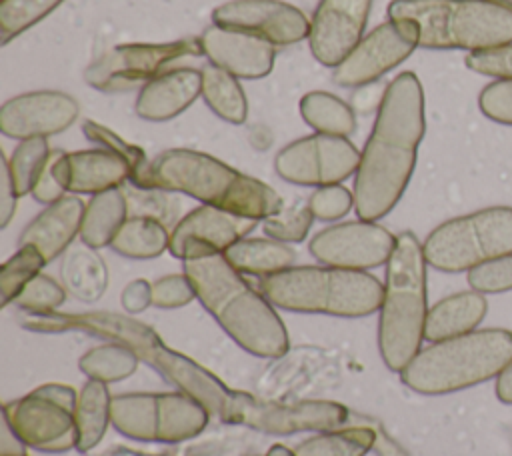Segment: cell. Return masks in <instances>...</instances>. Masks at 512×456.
<instances>
[{"label": "cell", "instance_id": "48", "mask_svg": "<svg viewBox=\"0 0 512 456\" xmlns=\"http://www.w3.org/2000/svg\"><path fill=\"white\" fill-rule=\"evenodd\" d=\"M18 194L14 190L10 172H8V162L6 158L0 160V226L6 228L16 212L18 206Z\"/></svg>", "mask_w": 512, "mask_h": 456}, {"label": "cell", "instance_id": "15", "mask_svg": "<svg viewBox=\"0 0 512 456\" xmlns=\"http://www.w3.org/2000/svg\"><path fill=\"white\" fill-rule=\"evenodd\" d=\"M212 22L274 46H290L310 34V20L304 12L282 0H230L212 10Z\"/></svg>", "mask_w": 512, "mask_h": 456}, {"label": "cell", "instance_id": "51", "mask_svg": "<svg viewBox=\"0 0 512 456\" xmlns=\"http://www.w3.org/2000/svg\"><path fill=\"white\" fill-rule=\"evenodd\" d=\"M374 434H376V440H374V444L380 448V452H382V456H406V452L392 440V438H388L386 436V432H382V428L380 426H376L374 428Z\"/></svg>", "mask_w": 512, "mask_h": 456}, {"label": "cell", "instance_id": "11", "mask_svg": "<svg viewBox=\"0 0 512 456\" xmlns=\"http://www.w3.org/2000/svg\"><path fill=\"white\" fill-rule=\"evenodd\" d=\"M198 56H204L200 38H180L162 44H118L88 64L84 80L104 94H122L174 70L180 60Z\"/></svg>", "mask_w": 512, "mask_h": 456}, {"label": "cell", "instance_id": "17", "mask_svg": "<svg viewBox=\"0 0 512 456\" xmlns=\"http://www.w3.org/2000/svg\"><path fill=\"white\" fill-rule=\"evenodd\" d=\"M416 48L418 46L404 24L388 20L360 40V44L334 68L332 80L344 88L372 84L404 62Z\"/></svg>", "mask_w": 512, "mask_h": 456}, {"label": "cell", "instance_id": "7", "mask_svg": "<svg viewBox=\"0 0 512 456\" xmlns=\"http://www.w3.org/2000/svg\"><path fill=\"white\" fill-rule=\"evenodd\" d=\"M272 306L300 314L360 318L380 310L384 284L364 272L334 266H290L260 278Z\"/></svg>", "mask_w": 512, "mask_h": 456}, {"label": "cell", "instance_id": "28", "mask_svg": "<svg viewBox=\"0 0 512 456\" xmlns=\"http://www.w3.org/2000/svg\"><path fill=\"white\" fill-rule=\"evenodd\" d=\"M62 286L82 302L98 300L108 286V268L90 246H76L64 252L60 264Z\"/></svg>", "mask_w": 512, "mask_h": 456}, {"label": "cell", "instance_id": "37", "mask_svg": "<svg viewBox=\"0 0 512 456\" xmlns=\"http://www.w3.org/2000/svg\"><path fill=\"white\" fill-rule=\"evenodd\" d=\"M64 0H2L0 2V44L28 30L52 14Z\"/></svg>", "mask_w": 512, "mask_h": 456}, {"label": "cell", "instance_id": "44", "mask_svg": "<svg viewBox=\"0 0 512 456\" xmlns=\"http://www.w3.org/2000/svg\"><path fill=\"white\" fill-rule=\"evenodd\" d=\"M464 62L476 74L508 80L512 78V42L496 48L468 52Z\"/></svg>", "mask_w": 512, "mask_h": 456}, {"label": "cell", "instance_id": "40", "mask_svg": "<svg viewBox=\"0 0 512 456\" xmlns=\"http://www.w3.org/2000/svg\"><path fill=\"white\" fill-rule=\"evenodd\" d=\"M126 194L128 216H150L160 220L162 224H172L178 218V202L170 198L174 192L158 190V188H140L130 184Z\"/></svg>", "mask_w": 512, "mask_h": 456}, {"label": "cell", "instance_id": "24", "mask_svg": "<svg viewBox=\"0 0 512 456\" xmlns=\"http://www.w3.org/2000/svg\"><path fill=\"white\" fill-rule=\"evenodd\" d=\"M86 204L76 194H66L48 204L20 234L18 246H34L46 262L66 252L76 234H80Z\"/></svg>", "mask_w": 512, "mask_h": 456}, {"label": "cell", "instance_id": "52", "mask_svg": "<svg viewBox=\"0 0 512 456\" xmlns=\"http://www.w3.org/2000/svg\"><path fill=\"white\" fill-rule=\"evenodd\" d=\"M488 2H492V4H498V6H504V8L512 10V0H488Z\"/></svg>", "mask_w": 512, "mask_h": 456}, {"label": "cell", "instance_id": "22", "mask_svg": "<svg viewBox=\"0 0 512 456\" xmlns=\"http://www.w3.org/2000/svg\"><path fill=\"white\" fill-rule=\"evenodd\" d=\"M202 54L212 66L244 80H258L272 72L274 44L238 30L208 26L200 36Z\"/></svg>", "mask_w": 512, "mask_h": 456}, {"label": "cell", "instance_id": "50", "mask_svg": "<svg viewBox=\"0 0 512 456\" xmlns=\"http://www.w3.org/2000/svg\"><path fill=\"white\" fill-rule=\"evenodd\" d=\"M494 392L502 404L512 406V360L502 368V372L496 376Z\"/></svg>", "mask_w": 512, "mask_h": 456}, {"label": "cell", "instance_id": "25", "mask_svg": "<svg viewBox=\"0 0 512 456\" xmlns=\"http://www.w3.org/2000/svg\"><path fill=\"white\" fill-rule=\"evenodd\" d=\"M488 312V302L484 294L476 290L450 294L438 300L426 316L424 340L440 342L468 334L478 328Z\"/></svg>", "mask_w": 512, "mask_h": 456}, {"label": "cell", "instance_id": "21", "mask_svg": "<svg viewBox=\"0 0 512 456\" xmlns=\"http://www.w3.org/2000/svg\"><path fill=\"white\" fill-rule=\"evenodd\" d=\"M52 172L58 184L70 194H100L124 186L130 176V164L104 148L78 152H52Z\"/></svg>", "mask_w": 512, "mask_h": 456}, {"label": "cell", "instance_id": "47", "mask_svg": "<svg viewBox=\"0 0 512 456\" xmlns=\"http://www.w3.org/2000/svg\"><path fill=\"white\" fill-rule=\"evenodd\" d=\"M52 152H54V150H52ZM30 194L34 196L36 202L46 204V206H48V204H54L56 200H60L62 196H66V190L58 184V180H56V176H54V172H52V154H50V158H48V162H46L42 174L38 176V180H36V184H34V188H32Z\"/></svg>", "mask_w": 512, "mask_h": 456}, {"label": "cell", "instance_id": "41", "mask_svg": "<svg viewBox=\"0 0 512 456\" xmlns=\"http://www.w3.org/2000/svg\"><path fill=\"white\" fill-rule=\"evenodd\" d=\"M66 288L46 274L32 278L16 296L14 304L26 314H50L66 300Z\"/></svg>", "mask_w": 512, "mask_h": 456}, {"label": "cell", "instance_id": "23", "mask_svg": "<svg viewBox=\"0 0 512 456\" xmlns=\"http://www.w3.org/2000/svg\"><path fill=\"white\" fill-rule=\"evenodd\" d=\"M198 96H202L200 70L174 68L140 88L134 110L142 120L166 122L182 114Z\"/></svg>", "mask_w": 512, "mask_h": 456}, {"label": "cell", "instance_id": "19", "mask_svg": "<svg viewBox=\"0 0 512 456\" xmlns=\"http://www.w3.org/2000/svg\"><path fill=\"white\" fill-rule=\"evenodd\" d=\"M370 8L372 0H320L310 20L312 56L336 68L360 44Z\"/></svg>", "mask_w": 512, "mask_h": 456}, {"label": "cell", "instance_id": "38", "mask_svg": "<svg viewBox=\"0 0 512 456\" xmlns=\"http://www.w3.org/2000/svg\"><path fill=\"white\" fill-rule=\"evenodd\" d=\"M314 222V214L308 202H296L280 212L262 220V230L268 238H274L284 244L302 242Z\"/></svg>", "mask_w": 512, "mask_h": 456}, {"label": "cell", "instance_id": "13", "mask_svg": "<svg viewBox=\"0 0 512 456\" xmlns=\"http://www.w3.org/2000/svg\"><path fill=\"white\" fill-rule=\"evenodd\" d=\"M358 148L346 136L314 132L284 146L274 158L276 174L298 186L340 184L356 174Z\"/></svg>", "mask_w": 512, "mask_h": 456}, {"label": "cell", "instance_id": "36", "mask_svg": "<svg viewBox=\"0 0 512 456\" xmlns=\"http://www.w3.org/2000/svg\"><path fill=\"white\" fill-rule=\"evenodd\" d=\"M48 264L40 250L34 246H18V250L2 264L0 270V298L2 306H8L24 290V286L36 278L42 266Z\"/></svg>", "mask_w": 512, "mask_h": 456}, {"label": "cell", "instance_id": "30", "mask_svg": "<svg viewBox=\"0 0 512 456\" xmlns=\"http://www.w3.org/2000/svg\"><path fill=\"white\" fill-rule=\"evenodd\" d=\"M202 74V98L206 106L222 120L230 124H244L248 116V100L236 76L222 68L206 64Z\"/></svg>", "mask_w": 512, "mask_h": 456}, {"label": "cell", "instance_id": "42", "mask_svg": "<svg viewBox=\"0 0 512 456\" xmlns=\"http://www.w3.org/2000/svg\"><path fill=\"white\" fill-rule=\"evenodd\" d=\"M468 284L480 294H500L512 290V254L482 262L468 270Z\"/></svg>", "mask_w": 512, "mask_h": 456}, {"label": "cell", "instance_id": "16", "mask_svg": "<svg viewBox=\"0 0 512 456\" xmlns=\"http://www.w3.org/2000/svg\"><path fill=\"white\" fill-rule=\"evenodd\" d=\"M258 220L232 214L214 206H198L180 218L170 230V254L178 260H192L210 254H224L234 242L246 238Z\"/></svg>", "mask_w": 512, "mask_h": 456}, {"label": "cell", "instance_id": "3", "mask_svg": "<svg viewBox=\"0 0 512 456\" xmlns=\"http://www.w3.org/2000/svg\"><path fill=\"white\" fill-rule=\"evenodd\" d=\"M134 186L180 192L206 206L254 220H264L284 208L280 194L266 182L190 148L156 154Z\"/></svg>", "mask_w": 512, "mask_h": 456}, {"label": "cell", "instance_id": "10", "mask_svg": "<svg viewBox=\"0 0 512 456\" xmlns=\"http://www.w3.org/2000/svg\"><path fill=\"white\" fill-rule=\"evenodd\" d=\"M210 412L184 392H138L112 396L110 422L140 440H184L198 434Z\"/></svg>", "mask_w": 512, "mask_h": 456}, {"label": "cell", "instance_id": "6", "mask_svg": "<svg viewBox=\"0 0 512 456\" xmlns=\"http://www.w3.org/2000/svg\"><path fill=\"white\" fill-rule=\"evenodd\" d=\"M512 360V330L482 328L432 342L400 372L412 392L438 396L496 378Z\"/></svg>", "mask_w": 512, "mask_h": 456}, {"label": "cell", "instance_id": "29", "mask_svg": "<svg viewBox=\"0 0 512 456\" xmlns=\"http://www.w3.org/2000/svg\"><path fill=\"white\" fill-rule=\"evenodd\" d=\"M170 246L168 226L150 216H128L110 242V248L126 258L148 260Z\"/></svg>", "mask_w": 512, "mask_h": 456}, {"label": "cell", "instance_id": "39", "mask_svg": "<svg viewBox=\"0 0 512 456\" xmlns=\"http://www.w3.org/2000/svg\"><path fill=\"white\" fill-rule=\"evenodd\" d=\"M82 132H84V136H86L90 142L98 144V146L104 148V150H110V152L122 156V158L130 164L132 176H130L128 182L136 184V182L142 178V174H144V170H146V166H148V162H150V160L146 158V154H144L142 148H138V146H134V144H130V142H126V140H122L116 132H112L110 128H106V126H102V124H98V122H94V120H84Z\"/></svg>", "mask_w": 512, "mask_h": 456}, {"label": "cell", "instance_id": "32", "mask_svg": "<svg viewBox=\"0 0 512 456\" xmlns=\"http://www.w3.org/2000/svg\"><path fill=\"white\" fill-rule=\"evenodd\" d=\"M110 402L112 396L104 382L88 380L76 398L74 418H76V444L80 450L94 446L110 422Z\"/></svg>", "mask_w": 512, "mask_h": 456}, {"label": "cell", "instance_id": "9", "mask_svg": "<svg viewBox=\"0 0 512 456\" xmlns=\"http://www.w3.org/2000/svg\"><path fill=\"white\" fill-rule=\"evenodd\" d=\"M118 342L122 346L130 348L138 356V360H144L146 364L154 366L180 392L192 396L210 414H214L226 422L238 420V412H240L246 392L230 390L224 382H220L206 368H202L194 360L170 350L150 326L128 318L116 344Z\"/></svg>", "mask_w": 512, "mask_h": 456}, {"label": "cell", "instance_id": "49", "mask_svg": "<svg viewBox=\"0 0 512 456\" xmlns=\"http://www.w3.org/2000/svg\"><path fill=\"white\" fill-rule=\"evenodd\" d=\"M152 304V284L146 280H134L122 290V306L126 312H142Z\"/></svg>", "mask_w": 512, "mask_h": 456}, {"label": "cell", "instance_id": "34", "mask_svg": "<svg viewBox=\"0 0 512 456\" xmlns=\"http://www.w3.org/2000/svg\"><path fill=\"white\" fill-rule=\"evenodd\" d=\"M376 440L374 428L346 426L336 432L320 434L300 444L296 456H360Z\"/></svg>", "mask_w": 512, "mask_h": 456}, {"label": "cell", "instance_id": "1", "mask_svg": "<svg viewBox=\"0 0 512 456\" xmlns=\"http://www.w3.org/2000/svg\"><path fill=\"white\" fill-rule=\"evenodd\" d=\"M426 132L424 92L414 72H400L384 88L372 132L354 176V212L360 220L384 218L402 198Z\"/></svg>", "mask_w": 512, "mask_h": 456}, {"label": "cell", "instance_id": "5", "mask_svg": "<svg viewBox=\"0 0 512 456\" xmlns=\"http://www.w3.org/2000/svg\"><path fill=\"white\" fill-rule=\"evenodd\" d=\"M388 20L428 50L478 52L512 42V10L488 0H392Z\"/></svg>", "mask_w": 512, "mask_h": 456}, {"label": "cell", "instance_id": "33", "mask_svg": "<svg viewBox=\"0 0 512 456\" xmlns=\"http://www.w3.org/2000/svg\"><path fill=\"white\" fill-rule=\"evenodd\" d=\"M138 366V356L116 342H108L102 346H96L88 350L80 362L78 368L90 378L98 382H118L126 376H130Z\"/></svg>", "mask_w": 512, "mask_h": 456}, {"label": "cell", "instance_id": "14", "mask_svg": "<svg viewBox=\"0 0 512 456\" xmlns=\"http://www.w3.org/2000/svg\"><path fill=\"white\" fill-rule=\"evenodd\" d=\"M394 246L396 236L390 230L358 218L320 230L310 240L308 250L324 266L366 272L386 264Z\"/></svg>", "mask_w": 512, "mask_h": 456}, {"label": "cell", "instance_id": "4", "mask_svg": "<svg viewBox=\"0 0 512 456\" xmlns=\"http://www.w3.org/2000/svg\"><path fill=\"white\" fill-rule=\"evenodd\" d=\"M426 256L416 234L404 230L386 262L384 296L378 314V348L392 372H402L420 352L428 316Z\"/></svg>", "mask_w": 512, "mask_h": 456}, {"label": "cell", "instance_id": "18", "mask_svg": "<svg viewBox=\"0 0 512 456\" xmlns=\"http://www.w3.org/2000/svg\"><path fill=\"white\" fill-rule=\"evenodd\" d=\"M76 98L60 90L26 92L0 108V132L8 138H48L64 132L78 118Z\"/></svg>", "mask_w": 512, "mask_h": 456}, {"label": "cell", "instance_id": "27", "mask_svg": "<svg viewBox=\"0 0 512 456\" xmlns=\"http://www.w3.org/2000/svg\"><path fill=\"white\" fill-rule=\"evenodd\" d=\"M224 258L240 274L264 278L290 268L296 260V252L290 244L274 238H242L224 252Z\"/></svg>", "mask_w": 512, "mask_h": 456}, {"label": "cell", "instance_id": "46", "mask_svg": "<svg viewBox=\"0 0 512 456\" xmlns=\"http://www.w3.org/2000/svg\"><path fill=\"white\" fill-rule=\"evenodd\" d=\"M196 298L186 274H168L152 284V304L158 308H180Z\"/></svg>", "mask_w": 512, "mask_h": 456}, {"label": "cell", "instance_id": "26", "mask_svg": "<svg viewBox=\"0 0 512 456\" xmlns=\"http://www.w3.org/2000/svg\"><path fill=\"white\" fill-rule=\"evenodd\" d=\"M128 218V204L124 188H110L94 194L84 210L80 240L90 248L110 246L112 238Z\"/></svg>", "mask_w": 512, "mask_h": 456}, {"label": "cell", "instance_id": "43", "mask_svg": "<svg viewBox=\"0 0 512 456\" xmlns=\"http://www.w3.org/2000/svg\"><path fill=\"white\" fill-rule=\"evenodd\" d=\"M308 206L314 218L332 222L346 216L354 208V194L342 184L320 186L308 198Z\"/></svg>", "mask_w": 512, "mask_h": 456}, {"label": "cell", "instance_id": "45", "mask_svg": "<svg viewBox=\"0 0 512 456\" xmlns=\"http://www.w3.org/2000/svg\"><path fill=\"white\" fill-rule=\"evenodd\" d=\"M478 106L486 118L512 126V78L484 86L478 96Z\"/></svg>", "mask_w": 512, "mask_h": 456}, {"label": "cell", "instance_id": "2", "mask_svg": "<svg viewBox=\"0 0 512 456\" xmlns=\"http://www.w3.org/2000/svg\"><path fill=\"white\" fill-rule=\"evenodd\" d=\"M184 274L196 300L240 348L260 358H280L288 350V332L276 306L224 254L184 260Z\"/></svg>", "mask_w": 512, "mask_h": 456}, {"label": "cell", "instance_id": "8", "mask_svg": "<svg viewBox=\"0 0 512 456\" xmlns=\"http://www.w3.org/2000/svg\"><path fill=\"white\" fill-rule=\"evenodd\" d=\"M428 266L440 272H468L512 254V206H490L436 226L422 244Z\"/></svg>", "mask_w": 512, "mask_h": 456}, {"label": "cell", "instance_id": "35", "mask_svg": "<svg viewBox=\"0 0 512 456\" xmlns=\"http://www.w3.org/2000/svg\"><path fill=\"white\" fill-rule=\"evenodd\" d=\"M52 150L46 138L20 140L8 162V172L18 196L30 194L38 176L42 174Z\"/></svg>", "mask_w": 512, "mask_h": 456}, {"label": "cell", "instance_id": "31", "mask_svg": "<svg viewBox=\"0 0 512 456\" xmlns=\"http://www.w3.org/2000/svg\"><path fill=\"white\" fill-rule=\"evenodd\" d=\"M300 116L320 134L348 136L356 130L354 108L330 92L314 90L304 94L300 98Z\"/></svg>", "mask_w": 512, "mask_h": 456}, {"label": "cell", "instance_id": "20", "mask_svg": "<svg viewBox=\"0 0 512 456\" xmlns=\"http://www.w3.org/2000/svg\"><path fill=\"white\" fill-rule=\"evenodd\" d=\"M350 410L342 404L328 400H304L294 404L266 402L246 392L238 424L272 434H290L300 430H328L344 426Z\"/></svg>", "mask_w": 512, "mask_h": 456}, {"label": "cell", "instance_id": "12", "mask_svg": "<svg viewBox=\"0 0 512 456\" xmlns=\"http://www.w3.org/2000/svg\"><path fill=\"white\" fill-rule=\"evenodd\" d=\"M78 394L64 384H44L24 398L4 404V420L22 442L44 450H64L76 444Z\"/></svg>", "mask_w": 512, "mask_h": 456}]
</instances>
